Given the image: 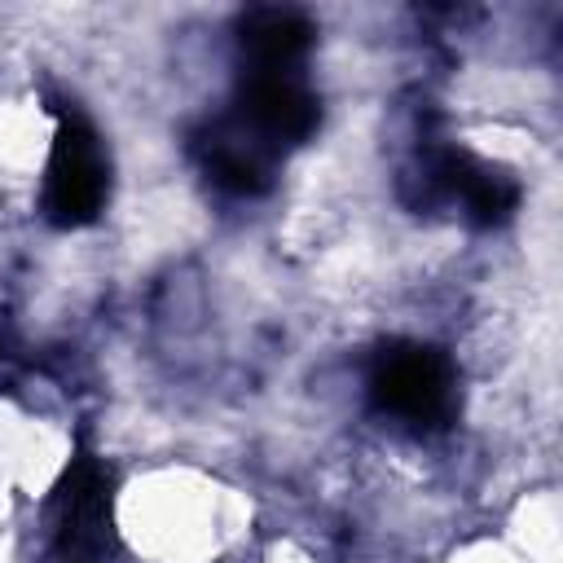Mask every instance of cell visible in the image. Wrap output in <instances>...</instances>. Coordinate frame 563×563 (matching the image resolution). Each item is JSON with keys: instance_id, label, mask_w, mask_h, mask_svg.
I'll use <instances>...</instances> for the list:
<instances>
[{"instance_id": "cell-1", "label": "cell", "mask_w": 563, "mask_h": 563, "mask_svg": "<svg viewBox=\"0 0 563 563\" xmlns=\"http://www.w3.org/2000/svg\"><path fill=\"white\" fill-rule=\"evenodd\" d=\"M369 400L418 431H435L457 409V378L440 347L427 343H383L369 365Z\"/></svg>"}, {"instance_id": "cell-2", "label": "cell", "mask_w": 563, "mask_h": 563, "mask_svg": "<svg viewBox=\"0 0 563 563\" xmlns=\"http://www.w3.org/2000/svg\"><path fill=\"white\" fill-rule=\"evenodd\" d=\"M106 202V154L84 119H62L44 176V216L57 229L92 224Z\"/></svg>"}, {"instance_id": "cell-3", "label": "cell", "mask_w": 563, "mask_h": 563, "mask_svg": "<svg viewBox=\"0 0 563 563\" xmlns=\"http://www.w3.org/2000/svg\"><path fill=\"white\" fill-rule=\"evenodd\" d=\"M242 128L264 145H299L317 132V97L290 70H255L238 92Z\"/></svg>"}, {"instance_id": "cell-4", "label": "cell", "mask_w": 563, "mask_h": 563, "mask_svg": "<svg viewBox=\"0 0 563 563\" xmlns=\"http://www.w3.org/2000/svg\"><path fill=\"white\" fill-rule=\"evenodd\" d=\"M427 185L444 198H462L475 224H501L519 207V185L466 150H435L427 158Z\"/></svg>"}, {"instance_id": "cell-5", "label": "cell", "mask_w": 563, "mask_h": 563, "mask_svg": "<svg viewBox=\"0 0 563 563\" xmlns=\"http://www.w3.org/2000/svg\"><path fill=\"white\" fill-rule=\"evenodd\" d=\"M106 488H110V479L88 453L66 471V479L57 488V537H62V550H75V554L101 550L106 523H110Z\"/></svg>"}, {"instance_id": "cell-6", "label": "cell", "mask_w": 563, "mask_h": 563, "mask_svg": "<svg viewBox=\"0 0 563 563\" xmlns=\"http://www.w3.org/2000/svg\"><path fill=\"white\" fill-rule=\"evenodd\" d=\"M198 158L207 180L233 198H260L273 185L264 141L246 128H211L207 136H198Z\"/></svg>"}, {"instance_id": "cell-7", "label": "cell", "mask_w": 563, "mask_h": 563, "mask_svg": "<svg viewBox=\"0 0 563 563\" xmlns=\"http://www.w3.org/2000/svg\"><path fill=\"white\" fill-rule=\"evenodd\" d=\"M238 44L260 70H286L312 44V22L299 9H251L238 22Z\"/></svg>"}]
</instances>
